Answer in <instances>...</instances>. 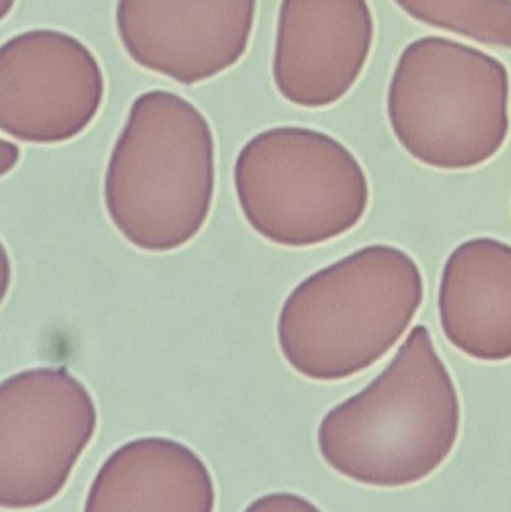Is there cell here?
<instances>
[{"mask_svg": "<svg viewBox=\"0 0 511 512\" xmlns=\"http://www.w3.org/2000/svg\"><path fill=\"white\" fill-rule=\"evenodd\" d=\"M98 427L83 382L62 367H36L0 385V505L21 511L56 499Z\"/></svg>", "mask_w": 511, "mask_h": 512, "instance_id": "cell-6", "label": "cell"}, {"mask_svg": "<svg viewBox=\"0 0 511 512\" xmlns=\"http://www.w3.org/2000/svg\"><path fill=\"white\" fill-rule=\"evenodd\" d=\"M461 423L452 375L428 327L416 325L380 376L324 415L318 450L347 480L401 489L426 480L447 462Z\"/></svg>", "mask_w": 511, "mask_h": 512, "instance_id": "cell-1", "label": "cell"}, {"mask_svg": "<svg viewBox=\"0 0 511 512\" xmlns=\"http://www.w3.org/2000/svg\"><path fill=\"white\" fill-rule=\"evenodd\" d=\"M105 78L95 54L72 35L36 29L0 50V126L33 144L78 137L98 116Z\"/></svg>", "mask_w": 511, "mask_h": 512, "instance_id": "cell-7", "label": "cell"}, {"mask_svg": "<svg viewBox=\"0 0 511 512\" xmlns=\"http://www.w3.org/2000/svg\"><path fill=\"white\" fill-rule=\"evenodd\" d=\"M509 99L504 63L479 48L426 36L399 57L387 114L414 159L437 170H471L503 149Z\"/></svg>", "mask_w": 511, "mask_h": 512, "instance_id": "cell-4", "label": "cell"}, {"mask_svg": "<svg viewBox=\"0 0 511 512\" xmlns=\"http://www.w3.org/2000/svg\"><path fill=\"white\" fill-rule=\"evenodd\" d=\"M408 15L491 47L511 48V0H395Z\"/></svg>", "mask_w": 511, "mask_h": 512, "instance_id": "cell-12", "label": "cell"}, {"mask_svg": "<svg viewBox=\"0 0 511 512\" xmlns=\"http://www.w3.org/2000/svg\"><path fill=\"white\" fill-rule=\"evenodd\" d=\"M423 297L422 271L407 252L366 246L306 277L285 298L276 327L282 357L311 381L353 378L389 354Z\"/></svg>", "mask_w": 511, "mask_h": 512, "instance_id": "cell-2", "label": "cell"}, {"mask_svg": "<svg viewBox=\"0 0 511 512\" xmlns=\"http://www.w3.org/2000/svg\"><path fill=\"white\" fill-rule=\"evenodd\" d=\"M20 159V149L14 143L2 140V153H0V176L5 177Z\"/></svg>", "mask_w": 511, "mask_h": 512, "instance_id": "cell-14", "label": "cell"}, {"mask_svg": "<svg viewBox=\"0 0 511 512\" xmlns=\"http://www.w3.org/2000/svg\"><path fill=\"white\" fill-rule=\"evenodd\" d=\"M374 42L368 0H282L273 81L285 101L324 108L359 80Z\"/></svg>", "mask_w": 511, "mask_h": 512, "instance_id": "cell-9", "label": "cell"}, {"mask_svg": "<svg viewBox=\"0 0 511 512\" xmlns=\"http://www.w3.org/2000/svg\"><path fill=\"white\" fill-rule=\"evenodd\" d=\"M446 339L474 360H511V245L479 237L447 258L438 291Z\"/></svg>", "mask_w": 511, "mask_h": 512, "instance_id": "cell-11", "label": "cell"}, {"mask_svg": "<svg viewBox=\"0 0 511 512\" xmlns=\"http://www.w3.org/2000/svg\"><path fill=\"white\" fill-rule=\"evenodd\" d=\"M234 189L249 227L284 248H311L344 236L369 206L356 156L336 138L302 126L252 137L237 155Z\"/></svg>", "mask_w": 511, "mask_h": 512, "instance_id": "cell-5", "label": "cell"}, {"mask_svg": "<svg viewBox=\"0 0 511 512\" xmlns=\"http://www.w3.org/2000/svg\"><path fill=\"white\" fill-rule=\"evenodd\" d=\"M255 14L257 0H117L116 27L137 65L192 86L240 62Z\"/></svg>", "mask_w": 511, "mask_h": 512, "instance_id": "cell-8", "label": "cell"}, {"mask_svg": "<svg viewBox=\"0 0 511 512\" xmlns=\"http://www.w3.org/2000/svg\"><path fill=\"white\" fill-rule=\"evenodd\" d=\"M245 512H323L309 499L290 492L269 493L255 499Z\"/></svg>", "mask_w": 511, "mask_h": 512, "instance_id": "cell-13", "label": "cell"}, {"mask_svg": "<svg viewBox=\"0 0 511 512\" xmlns=\"http://www.w3.org/2000/svg\"><path fill=\"white\" fill-rule=\"evenodd\" d=\"M14 3L15 0H2V18H5L11 12Z\"/></svg>", "mask_w": 511, "mask_h": 512, "instance_id": "cell-15", "label": "cell"}, {"mask_svg": "<svg viewBox=\"0 0 511 512\" xmlns=\"http://www.w3.org/2000/svg\"><path fill=\"white\" fill-rule=\"evenodd\" d=\"M216 489L204 460L170 438L134 439L102 463L83 512H215Z\"/></svg>", "mask_w": 511, "mask_h": 512, "instance_id": "cell-10", "label": "cell"}, {"mask_svg": "<svg viewBox=\"0 0 511 512\" xmlns=\"http://www.w3.org/2000/svg\"><path fill=\"white\" fill-rule=\"evenodd\" d=\"M215 159L212 126L194 104L167 90L141 93L105 171L111 224L140 251L188 245L212 210Z\"/></svg>", "mask_w": 511, "mask_h": 512, "instance_id": "cell-3", "label": "cell"}]
</instances>
